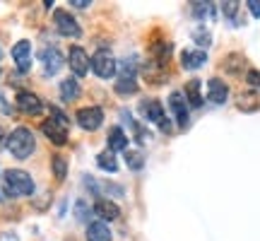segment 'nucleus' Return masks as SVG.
Segmentation results:
<instances>
[{
  "instance_id": "9",
  "label": "nucleus",
  "mask_w": 260,
  "mask_h": 241,
  "mask_svg": "<svg viewBox=\"0 0 260 241\" xmlns=\"http://www.w3.org/2000/svg\"><path fill=\"white\" fill-rule=\"evenodd\" d=\"M15 104H17L19 111L27 113V116H39V113L44 111V102H41V99H39L34 92H27V89L17 92V97H15Z\"/></svg>"
},
{
  "instance_id": "7",
  "label": "nucleus",
  "mask_w": 260,
  "mask_h": 241,
  "mask_svg": "<svg viewBox=\"0 0 260 241\" xmlns=\"http://www.w3.org/2000/svg\"><path fill=\"white\" fill-rule=\"evenodd\" d=\"M75 120H77V126H80L82 130L102 128V123H104L102 106H84V109H80V111L75 113Z\"/></svg>"
},
{
  "instance_id": "18",
  "label": "nucleus",
  "mask_w": 260,
  "mask_h": 241,
  "mask_svg": "<svg viewBox=\"0 0 260 241\" xmlns=\"http://www.w3.org/2000/svg\"><path fill=\"white\" fill-rule=\"evenodd\" d=\"M106 142H109V149H111V152L128 149V135H125V133H123V128H118V126H113V128L109 130V138H106Z\"/></svg>"
},
{
  "instance_id": "20",
  "label": "nucleus",
  "mask_w": 260,
  "mask_h": 241,
  "mask_svg": "<svg viewBox=\"0 0 260 241\" xmlns=\"http://www.w3.org/2000/svg\"><path fill=\"white\" fill-rule=\"evenodd\" d=\"M87 241H111V229L106 227V222H89Z\"/></svg>"
},
{
  "instance_id": "3",
  "label": "nucleus",
  "mask_w": 260,
  "mask_h": 241,
  "mask_svg": "<svg viewBox=\"0 0 260 241\" xmlns=\"http://www.w3.org/2000/svg\"><path fill=\"white\" fill-rule=\"evenodd\" d=\"M3 188L10 198H22L34 193V181L24 169H8L3 174Z\"/></svg>"
},
{
  "instance_id": "32",
  "label": "nucleus",
  "mask_w": 260,
  "mask_h": 241,
  "mask_svg": "<svg viewBox=\"0 0 260 241\" xmlns=\"http://www.w3.org/2000/svg\"><path fill=\"white\" fill-rule=\"evenodd\" d=\"M246 80H248V84H251L253 89H260V70H248Z\"/></svg>"
},
{
  "instance_id": "2",
  "label": "nucleus",
  "mask_w": 260,
  "mask_h": 241,
  "mask_svg": "<svg viewBox=\"0 0 260 241\" xmlns=\"http://www.w3.org/2000/svg\"><path fill=\"white\" fill-rule=\"evenodd\" d=\"M41 130L53 145H65L68 142V130H70V118L58 106H51V116H48V120L41 123Z\"/></svg>"
},
{
  "instance_id": "34",
  "label": "nucleus",
  "mask_w": 260,
  "mask_h": 241,
  "mask_svg": "<svg viewBox=\"0 0 260 241\" xmlns=\"http://www.w3.org/2000/svg\"><path fill=\"white\" fill-rule=\"evenodd\" d=\"M70 5H75V8H87V5H92L89 0H70Z\"/></svg>"
},
{
  "instance_id": "1",
  "label": "nucleus",
  "mask_w": 260,
  "mask_h": 241,
  "mask_svg": "<svg viewBox=\"0 0 260 241\" xmlns=\"http://www.w3.org/2000/svg\"><path fill=\"white\" fill-rule=\"evenodd\" d=\"M5 147L15 159H27L34 155L37 149V140H34V133L29 128H15L5 140Z\"/></svg>"
},
{
  "instance_id": "27",
  "label": "nucleus",
  "mask_w": 260,
  "mask_h": 241,
  "mask_svg": "<svg viewBox=\"0 0 260 241\" xmlns=\"http://www.w3.org/2000/svg\"><path fill=\"white\" fill-rule=\"evenodd\" d=\"M193 15L200 19L214 17V3H193Z\"/></svg>"
},
{
  "instance_id": "23",
  "label": "nucleus",
  "mask_w": 260,
  "mask_h": 241,
  "mask_svg": "<svg viewBox=\"0 0 260 241\" xmlns=\"http://www.w3.org/2000/svg\"><path fill=\"white\" fill-rule=\"evenodd\" d=\"M243 68H246V58L241 56V53H232V56L224 58V70L226 73H241Z\"/></svg>"
},
{
  "instance_id": "24",
  "label": "nucleus",
  "mask_w": 260,
  "mask_h": 241,
  "mask_svg": "<svg viewBox=\"0 0 260 241\" xmlns=\"http://www.w3.org/2000/svg\"><path fill=\"white\" fill-rule=\"evenodd\" d=\"M125 164L130 171H140L145 167V155L140 149H125Z\"/></svg>"
},
{
  "instance_id": "35",
  "label": "nucleus",
  "mask_w": 260,
  "mask_h": 241,
  "mask_svg": "<svg viewBox=\"0 0 260 241\" xmlns=\"http://www.w3.org/2000/svg\"><path fill=\"white\" fill-rule=\"evenodd\" d=\"M5 140H8V138H5V133H3V128H0V145H3Z\"/></svg>"
},
{
  "instance_id": "17",
  "label": "nucleus",
  "mask_w": 260,
  "mask_h": 241,
  "mask_svg": "<svg viewBox=\"0 0 260 241\" xmlns=\"http://www.w3.org/2000/svg\"><path fill=\"white\" fill-rule=\"evenodd\" d=\"M80 94H82V87L75 77H65L60 82V99L63 102H75V99H80Z\"/></svg>"
},
{
  "instance_id": "11",
  "label": "nucleus",
  "mask_w": 260,
  "mask_h": 241,
  "mask_svg": "<svg viewBox=\"0 0 260 241\" xmlns=\"http://www.w3.org/2000/svg\"><path fill=\"white\" fill-rule=\"evenodd\" d=\"M169 109H171V113H174V118L178 120V126H181V128H188L190 116H188L186 97H183L181 92H171V97H169Z\"/></svg>"
},
{
  "instance_id": "33",
  "label": "nucleus",
  "mask_w": 260,
  "mask_h": 241,
  "mask_svg": "<svg viewBox=\"0 0 260 241\" xmlns=\"http://www.w3.org/2000/svg\"><path fill=\"white\" fill-rule=\"evenodd\" d=\"M246 5H248V10H251L253 17H260V0H248Z\"/></svg>"
},
{
  "instance_id": "25",
  "label": "nucleus",
  "mask_w": 260,
  "mask_h": 241,
  "mask_svg": "<svg viewBox=\"0 0 260 241\" xmlns=\"http://www.w3.org/2000/svg\"><path fill=\"white\" fill-rule=\"evenodd\" d=\"M51 169H53L56 181H65V178H68V162H65V157L56 155V157L51 159Z\"/></svg>"
},
{
  "instance_id": "5",
  "label": "nucleus",
  "mask_w": 260,
  "mask_h": 241,
  "mask_svg": "<svg viewBox=\"0 0 260 241\" xmlns=\"http://www.w3.org/2000/svg\"><path fill=\"white\" fill-rule=\"evenodd\" d=\"M116 68H118V63H116L111 51H106V48H99L92 56V70L102 80H111L113 75H116Z\"/></svg>"
},
{
  "instance_id": "29",
  "label": "nucleus",
  "mask_w": 260,
  "mask_h": 241,
  "mask_svg": "<svg viewBox=\"0 0 260 241\" xmlns=\"http://www.w3.org/2000/svg\"><path fill=\"white\" fill-rule=\"evenodd\" d=\"M239 109H241V111H255V109H258V104H255V94H239Z\"/></svg>"
},
{
  "instance_id": "6",
  "label": "nucleus",
  "mask_w": 260,
  "mask_h": 241,
  "mask_svg": "<svg viewBox=\"0 0 260 241\" xmlns=\"http://www.w3.org/2000/svg\"><path fill=\"white\" fill-rule=\"evenodd\" d=\"M53 22H56L58 34H63V37H68V39L82 37V29L77 24V19H75L68 10H56V12H53Z\"/></svg>"
},
{
  "instance_id": "30",
  "label": "nucleus",
  "mask_w": 260,
  "mask_h": 241,
  "mask_svg": "<svg viewBox=\"0 0 260 241\" xmlns=\"http://www.w3.org/2000/svg\"><path fill=\"white\" fill-rule=\"evenodd\" d=\"M193 39L198 41V44H200V46H210V34H207L205 29H195Z\"/></svg>"
},
{
  "instance_id": "14",
  "label": "nucleus",
  "mask_w": 260,
  "mask_h": 241,
  "mask_svg": "<svg viewBox=\"0 0 260 241\" xmlns=\"http://www.w3.org/2000/svg\"><path fill=\"white\" fill-rule=\"evenodd\" d=\"M207 99L217 106H222L226 99H229V87L226 82H222L219 77H212V80H207Z\"/></svg>"
},
{
  "instance_id": "19",
  "label": "nucleus",
  "mask_w": 260,
  "mask_h": 241,
  "mask_svg": "<svg viewBox=\"0 0 260 241\" xmlns=\"http://www.w3.org/2000/svg\"><path fill=\"white\" fill-rule=\"evenodd\" d=\"M145 77H147L152 84H161L164 80L169 77V73H167V65H159V63H154V61H149L147 65H145Z\"/></svg>"
},
{
  "instance_id": "26",
  "label": "nucleus",
  "mask_w": 260,
  "mask_h": 241,
  "mask_svg": "<svg viewBox=\"0 0 260 241\" xmlns=\"http://www.w3.org/2000/svg\"><path fill=\"white\" fill-rule=\"evenodd\" d=\"M116 92L123 94V97H130V94L138 92V82H135L133 77H118V82H116Z\"/></svg>"
},
{
  "instance_id": "12",
  "label": "nucleus",
  "mask_w": 260,
  "mask_h": 241,
  "mask_svg": "<svg viewBox=\"0 0 260 241\" xmlns=\"http://www.w3.org/2000/svg\"><path fill=\"white\" fill-rule=\"evenodd\" d=\"M12 61L17 63L19 73H29V68H31V44L27 39H22L12 46Z\"/></svg>"
},
{
  "instance_id": "13",
  "label": "nucleus",
  "mask_w": 260,
  "mask_h": 241,
  "mask_svg": "<svg viewBox=\"0 0 260 241\" xmlns=\"http://www.w3.org/2000/svg\"><path fill=\"white\" fill-rule=\"evenodd\" d=\"M94 215L102 220V222H116L118 217H121V207L109 200V198H99L96 203H94Z\"/></svg>"
},
{
  "instance_id": "10",
  "label": "nucleus",
  "mask_w": 260,
  "mask_h": 241,
  "mask_svg": "<svg viewBox=\"0 0 260 241\" xmlns=\"http://www.w3.org/2000/svg\"><path fill=\"white\" fill-rule=\"evenodd\" d=\"M41 63H44V75L51 77V75L60 73V68L65 65V58H63V53H60L56 46H48V48L41 51Z\"/></svg>"
},
{
  "instance_id": "8",
  "label": "nucleus",
  "mask_w": 260,
  "mask_h": 241,
  "mask_svg": "<svg viewBox=\"0 0 260 241\" xmlns=\"http://www.w3.org/2000/svg\"><path fill=\"white\" fill-rule=\"evenodd\" d=\"M89 65H92V61H89V56H87L84 48H80V46L70 48V53H68V68L73 70V75L84 77V75L89 73Z\"/></svg>"
},
{
  "instance_id": "22",
  "label": "nucleus",
  "mask_w": 260,
  "mask_h": 241,
  "mask_svg": "<svg viewBox=\"0 0 260 241\" xmlns=\"http://www.w3.org/2000/svg\"><path fill=\"white\" fill-rule=\"evenodd\" d=\"M96 167L104 169V171H109V174H116L118 171V162H116V155H113L111 149H104L96 155Z\"/></svg>"
},
{
  "instance_id": "16",
  "label": "nucleus",
  "mask_w": 260,
  "mask_h": 241,
  "mask_svg": "<svg viewBox=\"0 0 260 241\" xmlns=\"http://www.w3.org/2000/svg\"><path fill=\"white\" fill-rule=\"evenodd\" d=\"M186 102L188 106H193V109H200L203 106V84H200V80H188L186 82Z\"/></svg>"
},
{
  "instance_id": "21",
  "label": "nucleus",
  "mask_w": 260,
  "mask_h": 241,
  "mask_svg": "<svg viewBox=\"0 0 260 241\" xmlns=\"http://www.w3.org/2000/svg\"><path fill=\"white\" fill-rule=\"evenodd\" d=\"M171 44L169 41H159V44H154V46L149 48V56H152V61L159 65H167L169 58H171Z\"/></svg>"
},
{
  "instance_id": "28",
  "label": "nucleus",
  "mask_w": 260,
  "mask_h": 241,
  "mask_svg": "<svg viewBox=\"0 0 260 241\" xmlns=\"http://www.w3.org/2000/svg\"><path fill=\"white\" fill-rule=\"evenodd\" d=\"M135 73H138V58H125L121 63V77H133L135 80Z\"/></svg>"
},
{
  "instance_id": "36",
  "label": "nucleus",
  "mask_w": 260,
  "mask_h": 241,
  "mask_svg": "<svg viewBox=\"0 0 260 241\" xmlns=\"http://www.w3.org/2000/svg\"><path fill=\"white\" fill-rule=\"evenodd\" d=\"M0 58H3V48H0Z\"/></svg>"
},
{
  "instance_id": "31",
  "label": "nucleus",
  "mask_w": 260,
  "mask_h": 241,
  "mask_svg": "<svg viewBox=\"0 0 260 241\" xmlns=\"http://www.w3.org/2000/svg\"><path fill=\"white\" fill-rule=\"evenodd\" d=\"M222 10H224V15L229 19L236 17V12H239V3H222Z\"/></svg>"
},
{
  "instance_id": "4",
  "label": "nucleus",
  "mask_w": 260,
  "mask_h": 241,
  "mask_svg": "<svg viewBox=\"0 0 260 241\" xmlns=\"http://www.w3.org/2000/svg\"><path fill=\"white\" fill-rule=\"evenodd\" d=\"M140 113H142V118L147 120V123H154V126H159L164 133H171V123L167 120L164 106H161L157 99H145V102L140 104Z\"/></svg>"
},
{
  "instance_id": "15",
  "label": "nucleus",
  "mask_w": 260,
  "mask_h": 241,
  "mask_svg": "<svg viewBox=\"0 0 260 241\" xmlns=\"http://www.w3.org/2000/svg\"><path fill=\"white\" fill-rule=\"evenodd\" d=\"M207 63V53H205L203 48H186L183 53H181V65L186 68V70H198V68H203Z\"/></svg>"
}]
</instances>
